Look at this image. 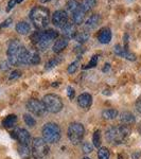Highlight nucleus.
Returning <instances> with one entry per match:
<instances>
[{"mask_svg":"<svg viewBox=\"0 0 141 159\" xmlns=\"http://www.w3.org/2000/svg\"><path fill=\"white\" fill-rule=\"evenodd\" d=\"M92 150H93V147H92L89 142H84L83 144H82V151H83V153L89 154L92 152Z\"/></svg>","mask_w":141,"mask_h":159,"instance_id":"33","label":"nucleus"},{"mask_svg":"<svg viewBox=\"0 0 141 159\" xmlns=\"http://www.w3.org/2000/svg\"><path fill=\"white\" fill-rule=\"evenodd\" d=\"M102 116L106 120H114L118 117V111L116 109H106L102 112Z\"/></svg>","mask_w":141,"mask_h":159,"instance_id":"23","label":"nucleus"},{"mask_svg":"<svg viewBox=\"0 0 141 159\" xmlns=\"http://www.w3.org/2000/svg\"><path fill=\"white\" fill-rule=\"evenodd\" d=\"M24 0H16V3H21Z\"/></svg>","mask_w":141,"mask_h":159,"instance_id":"43","label":"nucleus"},{"mask_svg":"<svg viewBox=\"0 0 141 159\" xmlns=\"http://www.w3.org/2000/svg\"><path fill=\"white\" fill-rule=\"evenodd\" d=\"M92 142H93V147L98 148L101 145V133L100 130H96L93 134V137H92Z\"/></svg>","mask_w":141,"mask_h":159,"instance_id":"28","label":"nucleus"},{"mask_svg":"<svg viewBox=\"0 0 141 159\" xmlns=\"http://www.w3.org/2000/svg\"><path fill=\"white\" fill-rule=\"evenodd\" d=\"M43 137L47 143H56L61 139V129L56 123L49 122L43 125Z\"/></svg>","mask_w":141,"mask_h":159,"instance_id":"4","label":"nucleus"},{"mask_svg":"<svg viewBox=\"0 0 141 159\" xmlns=\"http://www.w3.org/2000/svg\"><path fill=\"white\" fill-rule=\"evenodd\" d=\"M85 134V129L83 124L79 122H73L68 127V138L73 144L80 143Z\"/></svg>","mask_w":141,"mask_h":159,"instance_id":"7","label":"nucleus"},{"mask_svg":"<svg viewBox=\"0 0 141 159\" xmlns=\"http://www.w3.org/2000/svg\"><path fill=\"white\" fill-rule=\"evenodd\" d=\"M42 3H46V2H49V1H51V0H39Z\"/></svg>","mask_w":141,"mask_h":159,"instance_id":"42","label":"nucleus"},{"mask_svg":"<svg viewBox=\"0 0 141 159\" xmlns=\"http://www.w3.org/2000/svg\"><path fill=\"white\" fill-rule=\"evenodd\" d=\"M43 103L46 108V111H49L51 114L60 112L63 109V101H61V97L56 96V94H46L43 99Z\"/></svg>","mask_w":141,"mask_h":159,"instance_id":"5","label":"nucleus"},{"mask_svg":"<svg viewBox=\"0 0 141 159\" xmlns=\"http://www.w3.org/2000/svg\"><path fill=\"white\" fill-rule=\"evenodd\" d=\"M120 121L125 125H130V124H132V123L135 122V117L132 112L124 111L120 115Z\"/></svg>","mask_w":141,"mask_h":159,"instance_id":"19","label":"nucleus"},{"mask_svg":"<svg viewBox=\"0 0 141 159\" xmlns=\"http://www.w3.org/2000/svg\"><path fill=\"white\" fill-rule=\"evenodd\" d=\"M80 6L81 4L79 3L76 0H69L67 3H66V9L72 13V12L75 11V10H78L79 7H80Z\"/></svg>","mask_w":141,"mask_h":159,"instance_id":"25","label":"nucleus"},{"mask_svg":"<svg viewBox=\"0 0 141 159\" xmlns=\"http://www.w3.org/2000/svg\"><path fill=\"white\" fill-rule=\"evenodd\" d=\"M9 65H10V63H7V61H2V63H1V67H0V68L3 69V70H7V69L10 68Z\"/></svg>","mask_w":141,"mask_h":159,"instance_id":"40","label":"nucleus"},{"mask_svg":"<svg viewBox=\"0 0 141 159\" xmlns=\"http://www.w3.org/2000/svg\"><path fill=\"white\" fill-rule=\"evenodd\" d=\"M130 134V127L129 125H120V126L109 127L105 132V138L111 144H120L129 138Z\"/></svg>","mask_w":141,"mask_h":159,"instance_id":"2","label":"nucleus"},{"mask_svg":"<svg viewBox=\"0 0 141 159\" xmlns=\"http://www.w3.org/2000/svg\"><path fill=\"white\" fill-rule=\"evenodd\" d=\"M78 68H79V61H73V63H71L70 65H69V67H68V73H70V74L74 73L76 70H78Z\"/></svg>","mask_w":141,"mask_h":159,"instance_id":"34","label":"nucleus"},{"mask_svg":"<svg viewBox=\"0 0 141 159\" xmlns=\"http://www.w3.org/2000/svg\"><path fill=\"white\" fill-rule=\"evenodd\" d=\"M61 34L65 38L67 39H70V38H73L76 34V28L74 24H70V22H67L63 28H61Z\"/></svg>","mask_w":141,"mask_h":159,"instance_id":"12","label":"nucleus"},{"mask_svg":"<svg viewBox=\"0 0 141 159\" xmlns=\"http://www.w3.org/2000/svg\"><path fill=\"white\" fill-rule=\"evenodd\" d=\"M138 130H139V133H140V135H141V125L139 127H138Z\"/></svg>","mask_w":141,"mask_h":159,"instance_id":"44","label":"nucleus"},{"mask_svg":"<svg viewBox=\"0 0 141 159\" xmlns=\"http://www.w3.org/2000/svg\"><path fill=\"white\" fill-rule=\"evenodd\" d=\"M115 53H116L117 55L119 56H122V57L126 58V60L129 61H136V55L133 54V53H130L129 50L125 49V48L121 47L120 45H116L115 46Z\"/></svg>","mask_w":141,"mask_h":159,"instance_id":"13","label":"nucleus"},{"mask_svg":"<svg viewBox=\"0 0 141 159\" xmlns=\"http://www.w3.org/2000/svg\"><path fill=\"white\" fill-rule=\"evenodd\" d=\"M98 60H99V56H98V55H93V56L91 57V60L89 61V63L87 64L86 66H84V69L94 68L97 65H98Z\"/></svg>","mask_w":141,"mask_h":159,"instance_id":"30","label":"nucleus"},{"mask_svg":"<svg viewBox=\"0 0 141 159\" xmlns=\"http://www.w3.org/2000/svg\"><path fill=\"white\" fill-rule=\"evenodd\" d=\"M100 21H101V17H100V15L93 14V15H91V16L89 17L88 19H87V21L85 22L84 27H85L86 30H89V31L93 30V29H96V28L99 25Z\"/></svg>","mask_w":141,"mask_h":159,"instance_id":"16","label":"nucleus"},{"mask_svg":"<svg viewBox=\"0 0 141 159\" xmlns=\"http://www.w3.org/2000/svg\"><path fill=\"white\" fill-rule=\"evenodd\" d=\"M32 154L36 159H43L49 153V147L43 138H35L32 141V148H31Z\"/></svg>","mask_w":141,"mask_h":159,"instance_id":"6","label":"nucleus"},{"mask_svg":"<svg viewBox=\"0 0 141 159\" xmlns=\"http://www.w3.org/2000/svg\"><path fill=\"white\" fill-rule=\"evenodd\" d=\"M136 109H137L138 112L141 114V96L138 98L137 101H136Z\"/></svg>","mask_w":141,"mask_h":159,"instance_id":"39","label":"nucleus"},{"mask_svg":"<svg viewBox=\"0 0 141 159\" xmlns=\"http://www.w3.org/2000/svg\"><path fill=\"white\" fill-rule=\"evenodd\" d=\"M30 19L36 29H45L50 22V12L43 7H34L30 12Z\"/></svg>","mask_w":141,"mask_h":159,"instance_id":"3","label":"nucleus"},{"mask_svg":"<svg viewBox=\"0 0 141 159\" xmlns=\"http://www.w3.org/2000/svg\"><path fill=\"white\" fill-rule=\"evenodd\" d=\"M20 71L18 70H15V71H13V72L11 73V75H10V80H15V79H18L19 76H20Z\"/></svg>","mask_w":141,"mask_h":159,"instance_id":"36","label":"nucleus"},{"mask_svg":"<svg viewBox=\"0 0 141 159\" xmlns=\"http://www.w3.org/2000/svg\"><path fill=\"white\" fill-rule=\"evenodd\" d=\"M12 21H13L12 18H7V19H6L3 22H2L1 25H0V29H3V28H7L10 25L12 24Z\"/></svg>","mask_w":141,"mask_h":159,"instance_id":"35","label":"nucleus"},{"mask_svg":"<svg viewBox=\"0 0 141 159\" xmlns=\"http://www.w3.org/2000/svg\"><path fill=\"white\" fill-rule=\"evenodd\" d=\"M68 43H69V40L67 39V38H61V39L56 40L55 43L53 45V48H52L53 52L54 53L61 52V51H63L68 46Z\"/></svg>","mask_w":141,"mask_h":159,"instance_id":"18","label":"nucleus"},{"mask_svg":"<svg viewBox=\"0 0 141 159\" xmlns=\"http://www.w3.org/2000/svg\"><path fill=\"white\" fill-rule=\"evenodd\" d=\"M21 47H22V45L18 39L11 40V43H10V45H9V48H7V57H9L10 65L17 66L16 58Z\"/></svg>","mask_w":141,"mask_h":159,"instance_id":"8","label":"nucleus"},{"mask_svg":"<svg viewBox=\"0 0 141 159\" xmlns=\"http://www.w3.org/2000/svg\"><path fill=\"white\" fill-rule=\"evenodd\" d=\"M18 152H19V155L21 156L22 159H28L30 157V155H31L30 148H28V145L20 144L19 148H18Z\"/></svg>","mask_w":141,"mask_h":159,"instance_id":"24","label":"nucleus"},{"mask_svg":"<svg viewBox=\"0 0 141 159\" xmlns=\"http://www.w3.org/2000/svg\"><path fill=\"white\" fill-rule=\"evenodd\" d=\"M82 159H90L89 157H84V158H82Z\"/></svg>","mask_w":141,"mask_h":159,"instance_id":"45","label":"nucleus"},{"mask_svg":"<svg viewBox=\"0 0 141 159\" xmlns=\"http://www.w3.org/2000/svg\"><path fill=\"white\" fill-rule=\"evenodd\" d=\"M89 33L88 32H86V31H83V32H79V33H76L75 34V36H74L73 38L76 40L78 43H85L87 42V40L89 39Z\"/></svg>","mask_w":141,"mask_h":159,"instance_id":"21","label":"nucleus"},{"mask_svg":"<svg viewBox=\"0 0 141 159\" xmlns=\"http://www.w3.org/2000/svg\"><path fill=\"white\" fill-rule=\"evenodd\" d=\"M12 136L15 139L18 140L20 144L22 145H29L31 142V136L29 134V132L24 129H19L17 132L12 133Z\"/></svg>","mask_w":141,"mask_h":159,"instance_id":"11","label":"nucleus"},{"mask_svg":"<svg viewBox=\"0 0 141 159\" xmlns=\"http://www.w3.org/2000/svg\"><path fill=\"white\" fill-rule=\"evenodd\" d=\"M67 93H68L69 99H73L74 98V89L71 86L67 87Z\"/></svg>","mask_w":141,"mask_h":159,"instance_id":"37","label":"nucleus"},{"mask_svg":"<svg viewBox=\"0 0 141 159\" xmlns=\"http://www.w3.org/2000/svg\"><path fill=\"white\" fill-rule=\"evenodd\" d=\"M68 22V14L64 10H58L53 13L52 15V24L56 28H63Z\"/></svg>","mask_w":141,"mask_h":159,"instance_id":"10","label":"nucleus"},{"mask_svg":"<svg viewBox=\"0 0 141 159\" xmlns=\"http://www.w3.org/2000/svg\"><path fill=\"white\" fill-rule=\"evenodd\" d=\"M98 39L99 42L101 43H104V45H106V43H111V31L109 28H102L101 30H100L99 34H98Z\"/></svg>","mask_w":141,"mask_h":159,"instance_id":"14","label":"nucleus"},{"mask_svg":"<svg viewBox=\"0 0 141 159\" xmlns=\"http://www.w3.org/2000/svg\"><path fill=\"white\" fill-rule=\"evenodd\" d=\"M99 159H109V151L107 148H100L98 151Z\"/></svg>","mask_w":141,"mask_h":159,"instance_id":"27","label":"nucleus"},{"mask_svg":"<svg viewBox=\"0 0 141 159\" xmlns=\"http://www.w3.org/2000/svg\"><path fill=\"white\" fill-rule=\"evenodd\" d=\"M58 36V33L55 30L49 29L47 31H39V32H35L34 34L31 36V40L35 46L38 48V50L45 51L49 48L51 43L54 39H56Z\"/></svg>","mask_w":141,"mask_h":159,"instance_id":"1","label":"nucleus"},{"mask_svg":"<svg viewBox=\"0 0 141 159\" xmlns=\"http://www.w3.org/2000/svg\"><path fill=\"white\" fill-rule=\"evenodd\" d=\"M16 31L21 35H27L30 33L31 31V27L28 22L25 21H19L18 24L16 25Z\"/></svg>","mask_w":141,"mask_h":159,"instance_id":"20","label":"nucleus"},{"mask_svg":"<svg viewBox=\"0 0 141 159\" xmlns=\"http://www.w3.org/2000/svg\"><path fill=\"white\" fill-rule=\"evenodd\" d=\"M24 120H25V124H27L28 126H30V127H34L35 124H36V121H35V119L32 116H31V115L25 114V116H24Z\"/></svg>","mask_w":141,"mask_h":159,"instance_id":"29","label":"nucleus"},{"mask_svg":"<svg viewBox=\"0 0 141 159\" xmlns=\"http://www.w3.org/2000/svg\"><path fill=\"white\" fill-rule=\"evenodd\" d=\"M78 104L82 108H89L92 104V97L89 93H82L78 98Z\"/></svg>","mask_w":141,"mask_h":159,"instance_id":"15","label":"nucleus"},{"mask_svg":"<svg viewBox=\"0 0 141 159\" xmlns=\"http://www.w3.org/2000/svg\"><path fill=\"white\" fill-rule=\"evenodd\" d=\"M109 68H111V65H109V64H105V67L103 69V72H106L107 70H109Z\"/></svg>","mask_w":141,"mask_h":159,"instance_id":"41","label":"nucleus"},{"mask_svg":"<svg viewBox=\"0 0 141 159\" xmlns=\"http://www.w3.org/2000/svg\"><path fill=\"white\" fill-rule=\"evenodd\" d=\"M60 61H61V58H60V57L53 58V60L49 61L47 64H46V67H45V69H46V70H50V69L54 68L55 66L57 65L58 63H60Z\"/></svg>","mask_w":141,"mask_h":159,"instance_id":"31","label":"nucleus"},{"mask_svg":"<svg viewBox=\"0 0 141 159\" xmlns=\"http://www.w3.org/2000/svg\"><path fill=\"white\" fill-rule=\"evenodd\" d=\"M17 121V117L15 116V115H10V116H7L6 119L3 120V122H2V124H3L4 127H7V129H9V127H12L15 125V123Z\"/></svg>","mask_w":141,"mask_h":159,"instance_id":"22","label":"nucleus"},{"mask_svg":"<svg viewBox=\"0 0 141 159\" xmlns=\"http://www.w3.org/2000/svg\"><path fill=\"white\" fill-rule=\"evenodd\" d=\"M97 4V0H85L83 4H81L85 12H88Z\"/></svg>","mask_w":141,"mask_h":159,"instance_id":"26","label":"nucleus"},{"mask_svg":"<svg viewBox=\"0 0 141 159\" xmlns=\"http://www.w3.org/2000/svg\"><path fill=\"white\" fill-rule=\"evenodd\" d=\"M72 14V20L75 25H82L84 21V18H85V14L86 12L83 10L82 6H80L78 10H75L74 12L71 13Z\"/></svg>","mask_w":141,"mask_h":159,"instance_id":"17","label":"nucleus"},{"mask_svg":"<svg viewBox=\"0 0 141 159\" xmlns=\"http://www.w3.org/2000/svg\"><path fill=\"white\" fill-rule=\"evenodd\" d=\"M15 4H16V0H10L9 3H7V12L11 11L13 7H15Z\"/></svg>","mask_w":141,"mask_h":159,"instance_id":"38","label":"nucleus"},{"mask_svg":"<svg viewBox=\"0 0 141 159\" xmlns=\"http://www.w3.org/2000/svg\"><path fill=\"white\" fill-rule=\"evenodd\" d=\"M27 109L37 117L43 116V114L46 112V108L43 106V103L36 99H31L27 102Z\"/></svg>","mask_w":141,"mask_h":159,"instance_id":"9","label":"nucleus"},{"mask_svg":"<svg viewBox=\"0 0 141 159\" xmlns=\"http://www.w3.org/2000/svg\"><path fill=\"white\" fill-rule=\"evenodd\" d=\"M39 63H40L39 54H38L37 51H33V52H32V56H31L30 64H31V65H37V64H39Z\"/></svg>","mask_w":141,"mask_h":159,"instance_id":"32","label":"nucleus"}]
</instances>
